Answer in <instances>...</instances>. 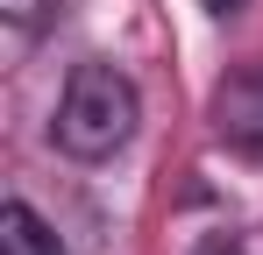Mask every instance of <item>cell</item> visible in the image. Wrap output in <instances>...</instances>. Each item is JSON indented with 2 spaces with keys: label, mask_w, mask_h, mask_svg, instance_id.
Listing matches in <instances>:
<instances>
[{
  "label": "cell",
  "mask_w": 263,
  "mask_h": 255,
  "mask_svg": "<svg viewBox=\"0 0 263 255\" xmlns=\"http://www.w3.org/2000/svg\"><path fill=\"white\" fill-rule=\"evenodd\" d=\"M135 121H142V99H135L128 71H114V64H79L71 78H64V99H57V149L64 156H79V163H107V156H121L135 142Z\"/></svg>",
  "instance_id": "6da1fadb"
},
{
  "label": "cell",
  "mask_w": 263,
  "mask_h": 255,
  "mask_svg": "<svg viewBox=\"0 0 263 255\" xmlns=\"http://www.w3.org/2000/svg\"><path fill=\"white\" fill-rule=\"evenodd\" d=\"M214 135L242 156H263V71H242V78H220L214 92Z\"/></svg>",
  "instance_id": "7a4b0ae2"
},
{
  "label": "cell",
  "mask_w": 263,
  "mask_h": 255,
  "mask_svg": "<svg viewBox=\"0 0 263 255\" xmlns=\"http://www.w3.org/2000/svg\"><path fill=\"white\" fill-rule=\"evenodd\" d=\"M0 255H64V241L50 234L43 213H29L22 199L0 206Z\"/></svg>",
  "instance_id": "3957f363"
},
{
  "label": "cell",
  "mask_w": 263,
  "mask_h": 255,
  "mask_svg": "<svg viewBox=\"0 0 263 255\" xmlns=\"http://www.w3.org/2000/svg\"><path fill=\"white\" fill-rule=\"evenodd\" d=\"M0 14H7V29H14V36H36L50 14H57V0H0Z\"/></svg>",
  "instance_id": "277c9868"
},
{
  "label": "cell",
  "mask_w": 263,
  "mask_h": 255,
  "mask_svg": "<svg viewBox=\"0 0 263 255\" xmlns=\"http://www.w3.org/2000/svg\"><path fill=\"white\" fill-rule=\"evenodd\" d=\"M192 255H242L235 241H206V248H192Z\"/></svg>",
  "instance_id": "5b68a950"
}]
</instances>
